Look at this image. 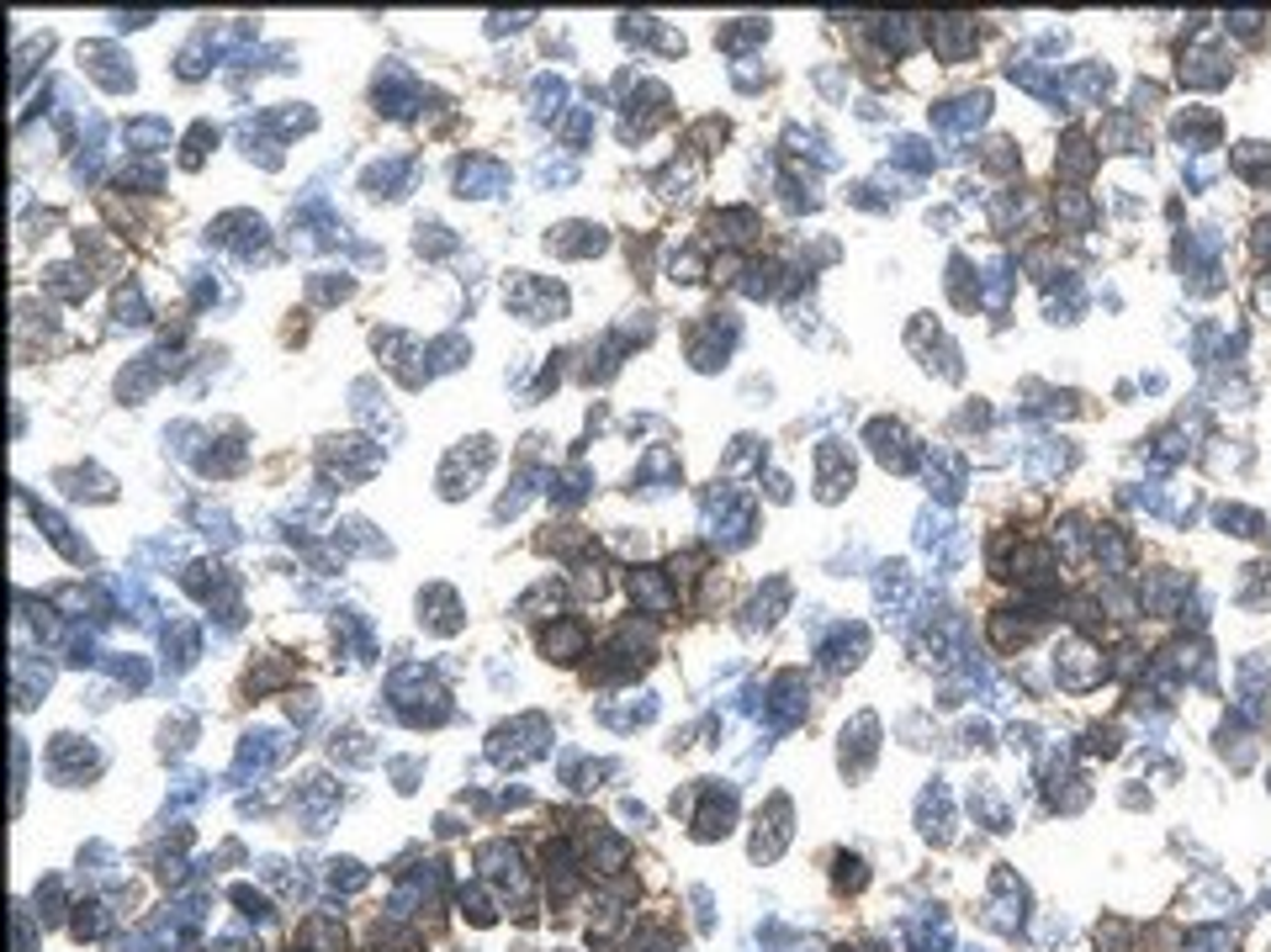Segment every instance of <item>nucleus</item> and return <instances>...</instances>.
I'll return each mask as SVG.
<instances>
[{
	"label": "nucleus",
	"instance_id": "de8ad7c7",
	"mask_svg": "<svg viewBox=\"0 0 1271 952\" xmlns=\"http://www.w3.org/2000/svg\"><path fill=\"white\" fill-rule=\"evenodd\" d=\"M536 180H541V185H573L577 165H573V159H551V154H545L541 165H536Z\"/></svg>",
	"mask_w": 1271,
	"mask_h": 952
},
{
	"label": "nucleus",
	"instance_id": "e433bc0d",
	"mask_svg": "<svg viewBox=\"0 0 1271 952\" xmlns=\"http://www.w3.org/2000/svg\"><path fill=\"white\" fill-rule=\"evenodd\" d=\"M54 773H59V778L95 773V751H91V746H80L75 736H59V741H54Z\"/></svg>",
	"mask_w": 1271,
	"mask_h": 952
},
{
	"label": "nucleus",
	"instance_id": "2f4dec72",
	"mask_svg": "<svg viewBox=\"0 0 1271 952\" xmlns=\"http://www.w3.org/2000/svg\"><path fill=\"white\" fill-rule=\"evenodd\" d=\"M196 472H202V476H234V472H244L239 434H234V440H212V450H202V455H196Z\"/></svg>",
	"mask_w": 1271,
	"mask_h": 952
},
{
	"label": "nucleus",
	"instance_id": "473e14b6",
	"mask_svg": "<svg viewBox=\"0 0 1271 952\" xmlns=\"http://www.w3.org/2000/svg\"><path fill=\"white\" fill-rule=\"evenodd\" d=\"M112 318H117V328H144V324H149V297H144V286H138V281H122V286H117V297H112Z\"/></svg>",
	"mask_w": 1271,
	"mask_h": 952
},
{
	"label": "nucleus",
	"instance_id": "b1692460",
	"mask_svg": "<svg viewBox=\"0 0 1271 952\" xmlns=\"http://www.w3.org/2000/svg\"><path fill=\"white\" fill-rule=\"evenodd\" d=\"M530 112L536 122H556L567 112V80L562 75H536L530 80Z\"/></svg>",
	"mask_w": 1271,
	"mask_h": 952
},
{
	"label": "nucleus",
	"instance_id": "9b49d317",
	"mask_svg": "<svg viewBox=\"0 0 1271 952\" xmlns=\"http://www.w3.org/2000/svg\"><path fill=\"white\" fill-rule=\"evenodd\" d=\"M181 371V360L170 355V350H149V355H138V360H127V371L117 376V397L122 403H144L165 376H176Z\"/></svg>",
	"mask_w": 1271,
	"mask_h": 952
},
{
	"label": "nucleus",
	"instance_id": "8fccbe9b",
	"mask_svg": "<svg viewBox=\"0 0 1271 952\" xmlns=\"http://www.w3.org/2000/svg\"><path fill=\"white\" fill-rule=\"evenodd\" d=\"M573 588H577V598H605V588H609V577L599 571V566H577V577H573Z\"/></svg>",
	"mask_w": 1271,
	"mask_h": 952
},
{
	"label": "nucleus",
	"instance_id": "4468645a",
	"mask_svg": "<svg viewBox=\"0 0 1271 952\" xmlns=\"http://www.w3.org/2000/svg\"><path fill=\"white\" fill-rule=\"evenodd\" d=\"M350 408H356V418H361V423H371L376 434H387V440H397V434H403V423H397V413H393V403L382 397V387H376L371 376L350 382Z\"/></svg>",
	"mask_w": 1271,
	"mask_h": 952
},
{
	"label": "nucleus",
	"instance_id": "2eb2a0df",
	"mask_svg": "<svg viewBox=\"0 0 1271 952\" xmlns=\"http://www.w3.org/2000/svg\"><path fill=\"white\" fill-rule=\"evenodd\" d=\"M588 651V625L583 620H551V625L541 630V656L545 661H577V656Z\"/></svg>",
	"mask_w": 1271,
	"mask_h": 952
},
{
	"label": "nucleus",
	"instance_id": "a18cd8bd",
	"mask_svg": "<svg viewBox=\"0 0 1271 952\" xmlns=\"http://www.w3.org/2000/svg\"><path fill=\"white\" fill-rule=\"evenodd\" d=\"M202 440H207V434H202L196 423H176V429H165V445L176 450L181 461H196V455H202Z\"/></svg>",
	"mask_w": 1271,
	"mask_h": 952
},
{
	"label": "nucleus",
	"instance_id": "c9c22d12",
	"mask_svg": "<svg viewBox=\"0 0 1271 952\" xmlns=\"http://www.w3.org/2000/svg\"><path fill=\"white\" fill-rule=\"evenodd\" d=\"M48 54H54V32H37L27 43H16V54H11V64H16V69H11V86L16 90L27 86V75L37 69V59H48Z\"/></svg>",
	"mask_w": 1271,
	"mask_h": 952
},
{
	"label": "nucleus",
	"instance_id": "6ab92c4d",
	"mask_svg": "<svg viewBox=\"0 0 1271 952\" xmlns=\"http://www.w3.org/2000/svg\"><path fill=\"white\" fill-rule=\"evenodd\" d=\"M69 498H91V503H112L117 498V481L101 472V466H69V472L54 476Z\"/></svg>",
	"mask_w": 1271,
	"mask_h": 952
},
{
	"label": "nucleus",
	"instance_id": "39448f33",
	"mask_svg": "<svg viewBox=\"0 0 1271 952\" xmlns=\"http://www.w3.org/2000/svg\"><path fill=\"white\" fill-rule=\"evenodd\" d=\"M545 741H551V725H545V714H519V719H509V725H498L493 730V762H504V768H519V762H536L545 751Z\"/></svg>",
	"mask_w": 1271,
	"mask_h": 952
},
{
	"label": "nucleus",
	"instance_id": "aec40b11",
	"mask_svg": "<svg viewBox=\"0 0 1271 952\" xmlns=\"http://www.w3.org/2000/svg\"><path fill=\"white\" fill-rule=\"evenodd\" d=\"M239 149L260 165V170H281V138H275L266 117H244L239 122Z\"/></svg>",
	"mask_w": 1271,
	"mask_h": 952
},
{
	"label": "nucleus",
	"instance_id": "423d86ee",
	"mask_svg": "<svg viewBox=\"0 0 1271 952\" xmlns=\"http://www.w3.org/2000/svg\"><path fill=\"white\" fill-rule=\"evenodd\" d=\"M207 238L217 249H228L234 260H266V254H271V228H266V217H255V212H223V217L207 228Z\"/></svg>",
	"mask_w": 1271,
	"mask_h": 952
},
{
	"label": "nucleus",
	"instance_id": "1a4fd4ad",
	"mask_svg": "<svg viewBox=\"0 0 1271 952\" xmlns=\"http://www.w3.org/2000/svg\"><path fill=\"white\" fill-rule=\"evenodd\" d=\"M455 196H472V202H483V196H498V191H509V170L493 159V154H461L455 159Z\"/></svg>",
	"mask_w": 1271,
	"mask_h": 952
},
{
	"label": "nucleus",
	"instance_id": "0eeeda50",
	"mask_svg": "<svg viewBox=\"0 0 1271 952\" xmlns=\"http://www.w3.org/2000/svg\"><path fill=\"white\" fill-rule=\"evenodd\" d=\"M371 95H376V112H382V117H414V112L424 106L419 75H414V69H403L397 59H387L382 69H376Z\"/></svg>",
	"mask_w": 1271,
	"mask_h": 952
},
{
	"label": "nucleus",
	"instance_id": "4be33fe9",
	"mask_svg": "<svg viewBox=\"0 0 1271 952\" xmlns=\"http://www.w3.org/2000/svg\"><path fill=\"white\" fill-rule=\"evenodd\" d=\"M545 492H551V503L556 508H577L588 492H594V472L583 466V461H573V466H562V472H551V481H545Z\"/></svg>",
	"mask_w": 1271,
	"mask_h": 952
},
{
	"label": "nucleus",
	"instance_id": "58836bf2",
	"mask_svg": "<svg viewBox=\"0 0 1271 952\" xmlns=\"http://www.w3.org/2000/svg\"><path fill=\"white\" fill-rule=\"evenodd\" d=\"M122 185H133V191H144V196H154L159 185H165V165L159 159H127L117 170Z\"/></svg>",
	"mask_w": 1271,
	"mask_h": 952
},
{
	"label": "nucleus",
	"instance_id": "3c124183",
	"mask_svg": "<svg viewBox=\"0 0 1271 952\" xmlns=\"http://www.w3.org/2000/svg\"><path fill=\"white\" fill-rule=\"evenodd\" d=\"M525 22H536V11H509V16H504V11H493V16H487V37H504V32H519Z\"/></svg>",
	"mask_w": 1271,
	"mask_h": 952
},
{
	"label": "nucleus",
	"instance_id": "7c9ffc66",
	"mask_svg": "<svg viewBox=\"0 0 1271 952\" xmlns=\"http://www.w3.org/2000/svg\"><path fill=\"white\" fill-rule=\"evenodd\" d=\"M356 292V275H345V270H313L307 275V302L313 307H334V302H345Z\"/></svg>",
	"mask_w": 1271,
	"mask_h": 952
},
{
	"label": "nucleus",
	"instance_id": "a211bd4d",
	"mask_svg": "<svg viewBox=\"0 0 1271 952\" xmlns=\"http://www.w3.org/2000/svg\"><path fill=\"white\" fill-rule=\"evenodd\" d=\"M11 678H16V704L27 710V704H37V693H48V683H54V667L43 661V656H32L16 646V656H11Z\"/></svg>",
	"mask_w": 1271,
	"mask_h": 952
},
{
	"label": "nucleus",
	"instance_id": "09e8293b",
	"mask_svg": "<svg viewBox=\"0 0 1271 952\" xmlns=\"http://www.w3.org/2000/svg\"><path fill=\"white\" fill-rule=\"evenodd\" d=\"M106 667H112V678H122L127 688H144V683H149V667H144V656H112Z\"/></svg>",
	"mask_w": 1271,
	"mask_h": 952
},
{
	"label": "nucleus",
	"instance_id": "864d4df0",
	"mask_svg": "<svg viewBox=\"0 0 1271 952\" xmlns=\"http://www.w3.org/2000/svg\"><path fill=\"white\" fill-rule=\"evenodd\" d=\"M212 297H217V275H212V270H191V302L207 307Z\"/></svg>",
	"mask_w": 1271,
	"mask_h": 952
},
{
	"label": "nucleus",
	"instance_id": "f8f14e48",
	"mask_svg": "<svg viewBox=\"0 0 1271 952\" xmlns=\"http://www.w3.org/2000/svg\"><path fill=\"white\" fill-rule=\"evenodd\" d=\"M419 625L429 630V635H455V630L466 625L461 593H455V588H446V582H429V588L419 593Z\"/></svg>",
	"mask_w": 1271,
	"mask_h": 952
},
{
	"label": "nucleus",
	"instance_id": "a878e982",
	"mask_svg": "<svg viewBox=\"0 0 1271 952\" xmlns=\"http://www.w3.org/2000/svg\"><path fill=\"white\" fill-rule=\"evenodd\" d=\"M631 598L646 609V614H667V609H673L667 577L657 571V566H636V571H631Z\"/></svg>",
	"mask_w": 1271,
	"mask_h": 952
},
{
	"label": "nucleus",
	"instance_id": "f257e3e1",
	"mask_svg": "<svg viewBox=\"0 0 1271 952\" xmlns=\"http://www.w3.org/2000/svg\"><path fill=\"white\" fill-rule=\"evenodd\" d=\"M387 699H397V714L408 719V725H440L446 714H451V699H446V688L435 683L424 667H397L393 672V683H387Z\"/></svg>",
	"mask_w": 1271,
	"mask_h": 952
},
{
	"label": "nucleus",
	"instance_id": "ddd939ff",
	"mask_svg": "<svg viewBox=\"0 0 1271 952\" xmlns=\"http://www.w3.org/2000/svg\"><path fill=\"white\" fill-rule=\"evenodd\" d=\"M605 243H609V234L599 223H556V228L545 234V249H551L556 260H594V254H605Z\"/></svg>",
	"mask_w": 1271,
	"mask_h": 952
},
{
	"label": "nucleus",
	"instance_id": "7ed1b4c3",
	"mask_svg": "<svg viewBox=\"0 0 1271 952\" xmlns=\"http://www.w3.org/2000/svg\"><path fill=\"white\" fill-rule=\"evenodd\" d=\"M318 466H324V481L356 487V481H365V476L382 466V445H376V440H365V434L324 440V450H318Z\"/></svg>",
	"mask_w": 1271,
	"mask_h": 952
},
{
	"label": "nucleus",
	"instance_id": "4c0bfd02",
	"mask_svg": "<svg viewBox=\"0 0 1271 952\" xmlns=\"http://www.w3.org/2000/svg\"><path fill=\"white\" fill-rule=\"evenodd\" d=\"M455 243H461V238H455L446 223H419V228H414V249H419L424 260H446V254H455Z\"/></svg>",
	"mask_w": 1271,
	"mask_h": 952
},
{
	"label": "nucleus",
	"instance_id": "9d476101",
	"mask_svg": "<svg viewBox=\"0 0 1271 952\" xmlns=\"http://www.w3.org/2000/svg\"><path fill=\"white\" fill-rule=\"evenodd\" d=\"M80 64H86V75H91L95 86L112 90V95H122V90L138 86V75H133V59L122 54L117 43H80Z\"/></svg>",
	"mask_w": 1271,
	"mask_h": 952
},
{
	"label": "nucleus",
	"instance_id": "5fc2aeb1",
	"mask_svg": "<svg viewBox=\"0 0 1271 952\" xmlns=\"http://www.w3.org/2000/svg\"><path fill=\"white\" fill-rule=\"evenodd\" d=\"M286 710H292V719H313L318 699H313V693H292V704H286Z\"/></svg>",
	"mask_w": 1271,
	"mask_h": 952
},
{
	"label": "nucleus",
	"instance_id": "37998d69",
	"mask_svg": "<svg viewBox=\"0 0 1271 952\" xmlns=\"http://www.w3.org/2000/svg\"><path fill=\"white\" fill-rule=\"evenodd\" d=\"M541 545L551 551V556H567V562H573V556H583V551H588V530H577V524H562L556 535H541Z\"/></svg>",
	"mask_w": 1271,
	"mask_h": 952
},
{
	"label": "nucleus",
	"instance_id": "6e6d98bb",
	"mask_svg": "<svg viewBox=\"0 0 1271 952\" xmlns=\"http://www.w3.org/2000/svg\"><path fill=\"white\" fill-rule=\"evenodd\" d=\"M154 11H117V27H149Z\"/></svg>",
	"mask_w": 1271,
	"mask_h": 952
},
{
	"label": "nucleus",
	"instance_id": "dca6fc26",
	"mask_svg": "<svg viewBox=\"0 0 1271 952\" xmlns=\"http://www.w3.org/2000/svg\"><path fill=\"white\" fill-rule=\"evenodd\" d=\"M22 503H32L27 492H22ZM32 519H37V530H43V535L54 540V545H59V556H64V562H75V566H91V562H95V556H91V545L69 535L64 513H54V508H43V503H32Z\"/></svg>",
	"mask_w": 1271,
	"mask_h": 952
},
{
	"label": "nucleus",
	"instance_id": "f704fd0d",
	"mask_svg": "<svg viewBox=\"0 0 1271 952\" xmlns=\"http://www.w3.org/2000/svg\"><path fill=\"white\" fill-rule=\"evenodd\" d=\"M266 127H271L275 138L286 144L292 133H313V127H318V112H313V106H297V101H286V106L266 112Z\"/></svg>",
	"mask_w": 1271,
	"mask_h": 952
},
{
	"label": "nucleus",
	"instance_id": "603ef678",
	"mask_svg": "<svg viewBox=\"0 0 1271 952\" xmlns=\"http://www.w3.org/2000/svg\"><path fill=\"white\" fill-rule=\"evenodd\" d=\"M286 672H292V661H286V656H271L260 672H249V683H255V688H271V683H281Z\"/></svg>",
	"mask_w": 1271,
	"mask_h": 952
},
{
	"label": "nucleus",
	"instance_id": "f03ea898",
	"mask_svg": "<svg viewBox=\"0 0 1271 952\" xmlns=\"http://www.w3.org/2000/svg\"><path fill=\"white\" fill-rule=\"evenodd\" d=\"M504 302L515 307L525 324H556V318H567V292H562L556 281H545V275H530V270H515V275H509Z\"/></svg>",
	"mask_w": 1271,
	"mask_h": 952
},
{
	"label": "nucleus",
	"instance_id": "20e7f679",
	"mask_svg": "<svg viewBox=\"0 0 1271 952\" xmlns=\"http://www.w3.org/2000/svg\"><path fill=\"white\" fill-rule=\"evenodd\" d=\"M493 440L487 434H472V440H461L455 450H446V461H440V498H466L477 481L487 476V466H493Z\"/></svg>",
	"mask_w": 1271,
	"mask_h": 952
},
{
	"label": "nucleus",
	"instance_id": "6e6552de",
	"mask_svg": "<svg viewBox=\"0 0 1271 952\" xmlns=\"http://www.w3.org/2000/svg\"><path fill=\"white\" fill-rule=\"evenodd\" d=\"M414 180H419V159H414V154H393V159L365 165L361 191L371 196V202H397V196H408V191H414Z\"/></svg>",
	"mask_w": 1271,
	"mask_h": 952
},
{
	"label": "nucleus",
	"instance_id": "79ce46f5",
	"mask_svg": "<svg viewBox=\"0 0 1271 952\" xmlns=\"http://www.w3.org/2000/svg\"><path fill=\"white\" fill-rule=\"evenodd\" d=\"M588 138H594V106H577L562 117V144H567V154H577Z\"/></svg>",
	"mask_w": 1271,
	"mask_h": 952
},
{
	"label": "nucleus",
	"instance_id": "a19ab883",
	"mask_svg": "<svg viewBox=\"0 0 1271 952\" xmlns=\"http://www.w3.org/2000/svg\"><path fill=\"white\" fill-rule=\"evenodd\" d=\"M191 519H196V524H202V535L217 540V545H234V540H239V535H234V519H228L223 508L196 503V508H191Z\"/></svg>",
	"mask_w": 1271,
	"mask_h": 952
},
{
	"label": "nucleus",
	"instance_id": "c85d7f7f",
	"mask_svg": "<svg viewBox=\"0 0 1271 952\" xmlns=\"http://www.w3.org/2000/svg\"><path fill=\"white\" fill-rule=\"evenodd\" d=\"M212 64H217V43H212V27H196V37L181 48V59H176V75L181 80H202Z\"/></svg>",
	"mask_w": 1271,
	"mask_h": 952
},
{
	"label": "nucleus",
	"instance_id": "ea45409f",
	"mask_svg": "<svg viewBox=\"0 0 1271 952\" xmlns=\"http://www.w3.org/2000/svg\"><path fill=\"white\" fill-rule=\"evenodd\" d=\"M212 144H217V127L212 122H191V133H185V144H181V170H202Z\"/></svg>",
	"mask_w": 1271,
	"mask_h": 952
},
{
	"label": "nucleus",
	"instance_id": "5701e85b",
	"mask_svg": "<svg viewBox=\"0 0 1271 952\" xmlns=\"http://www.w3.org/2000/svg\"><path fill=\"white\" fill-rule=\"evenodd\" d=\"M419 360H424V371H429V382H435V376H446L455 365H466V360H472V344H466L461 333H440V339L424 344Z\"/></svg>",
	"mask_w": 1271,
	"mask_h": 952
},
{
	"label": "nucleus",
	"instance_id": "412c9836",
	"mask_svg": "<svg viewBox=\"0 0 1271 952\" xmlns=\"http://www.w3.org/2000/svg\"><path fill=\"white\" fill-rule=\"evenodd\" d=\"M334 641H339V651H356L361 661L376 656V635H371V620L361 609H334Z\"/></svg>",
	"mask_w": 1271,
	"mask_h": 952
},
{
	"label": "nucleus",
	"instance_id": "cd10ccee",
	"mask_svg": "<svg viewBox=\"0 0 1271 952\" xmlns=\"http://www.w3.org/2000/svg\"><path fill=\"white\" fill-rule=\"evenodd\" d=\"M122 138H127V149H138L144 159H154L159 149H170V122H165V117H133L127 127H122Z\"/></svg>",
	"mask_w": 1271,
	"mask_h": 952
},
{
	"label": "nucleus",
	"instance_id": "f3484780",
	"mask_svg": "<svg viewBox=\"0 0 1271 952\" xmlns=\"http://www.w3.org/2000/svg\"><path fill=\"white\" fill-rule=\"evenodd\" d=\"M159 646H165V667H170V672H185V667L202 656V630L191 625V620H170V625L159 630Z\"/></svg>",
	"mask_w": 1271,
	"mask_h": 952
},
{
	"label": "nucleus",
	"instance_id": "72a5a7b5",
	"mask_svg": "<svg viewBox=\"0 0 1271 952\" xmlns=\"http://www.w3.org/2000/svg\"><path fill=\"white\" fill-rule=\"evenodd\" d=\"M562 603H567V588H562V582H551V577H545V582H536V588H530V593L519 598L515 609H519V614H530V620H545V614H551V620H556V614H562Z\"/></svg>",
	"mask_w": 1271,
	"mask_h": 952
},
{
	"label": "nucleus",
	"instance_id": "c756f323",
	"mask_svg": "<svg viewBox=\"0 0 1271 952\" xmlns=\"http://www.w3.org/2000/svg\"><path fill=\"white\" fill-rule=\"evenodd\" d=\"M541 481H551V472H536V466H525V472L509 481V492L498 498V508H493V519H515V513H525V503L541 492Z\"/></svg>",
	"mask_w": 1271,
	"mask_h": 952
},
{
	"label": "nucleus",
	"instance_id": "bb28decb",
	"mask_svg": "<svg viewBox=\"0 0 1271 952\" xmlns=\"http://www.w3.org/2000/svg\"><path fill=\"white\" fill-rule=\"evenodd\" d=\"M334 545H339V551H365V556H393V540L376 535L365 519H345V524L334 530Z\"/></svg>",
	"mask_w": 1271,
	"mask_h": 952
},
{
	"label": "nucleus",
	"instance_id": "c03bdc74",
	"mask_svg": "<svg viewBox=\"0 0 1271 952\" xmlns=\"http://www.w3.org/2000/svg\"><path fill=\"white\" fill-rule=\"evenodd\" d=\"M371 350L387 360V365H403V360H408V333H403V328H376V333H371Z\"/></svg>",
	"mask_w": 1271,
	"mask_h": 952
},
{
	"label": "nucleus",
	"instance_id": "49530a36",
	"mask_svg": "<svg viewBox=\"0 0 1271 952\" xmlns=\"http://www.w3.org/2000/svg\"><path fill=\"white\" fill-rule=\"evenodd\" d=\"M663 476H673V455L667 450H646V461L636 466V487H646V481H663Z\"/></svg>",
	"mask_w": 1271,
	"mask_h": 952
},
{
	"label": "nucleus",
	"instance_id": "393cba45",
	"mask_svg": "<svg viewBox=\"0 0 1271 952\" xmlns=\"http://www.w3.org/2000/svg\"><path fill=\"white\" fill-rule=\"evenodd\" d=\"M91 265H54L48 275H43V292L48 297H59V302H86L91 297Z\"/></svg>",
	"mask_w": 1271,
	"mask_h": 952
}]
</instances>
